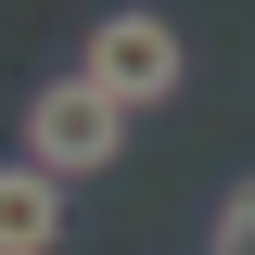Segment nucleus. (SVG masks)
Listing matches in <instances>:
<instances>
[{"mask_svg":"<svg viewBox=\"0 0 255 255\" xmlns=\"http://www.w3.org/2000/svg\"><path fill=\"white\" fill-rule=\"evenodd\" d=\"M115 153H128V115L90 90V77H51V90L26 102V166H38L51 191H64V179H102Z\"/></svg>","mask_w":255,"mask_h":255,"instance_id":"obj_2","label":"nucleus"},{"mask_svg":"<svg viewBox=\"0 0 255 255\" xmlns=\"http://www.w3.org/2000/svg\"><path fill=\"white\" fill-rule=\"evenodd\" d=\"M217 255H255V179L217 191Z\"/></svg>","mask_w":255,"mask_h":255,"instance_id":"obj_4","label":"nucleus"},{"mask_svg":"<svg viewBox=\"0 0 255 255\" xmlns=\"http://www.w3.org/2000/svg\"><path fill=\"white\" fill-rule=\"evenodd\" d=\"M51 243H64V191L13 153V166H0V255H51Z\"/></svg>","mask_w":255,"mask_h":255,"instance_id":"obj_3","label":"nucleus"},{"mask_svg":"<svg viewBox=\"0 0 255 255\" xmlns=\"http://www.w3.org/2000/svg\"><path fill=\"white\" fill-rule=\"evenodd\" d=\"M77 77H90L115 115H153V102H179V90H191V38L166 26V13H102L90 51H77Z\"/></svg>","mask_w":255,"mask_h":255,"instance_id":"obj_1","label":"nucleus"}]
</instances>
